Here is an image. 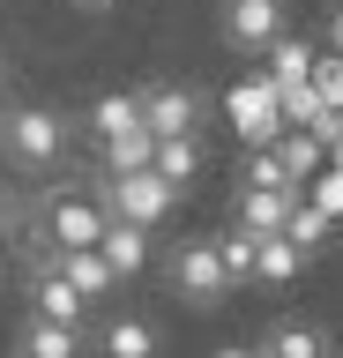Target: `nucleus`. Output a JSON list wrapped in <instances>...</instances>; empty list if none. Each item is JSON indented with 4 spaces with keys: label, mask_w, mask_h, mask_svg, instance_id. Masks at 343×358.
<instances>
[{
    "label": "nucleus",
    "mask_w": 343,
    "mask_h": 358,
    "mask_svg": "<svg viewBox=\"0 0 343 358\" xmlns=\"http://www.w3.org/2000/svg\"><path fill=\"white\" fill-rule=\"evenodd\" d=\"M75 134L82 127L52 97H15V105H0V164L23 179H52V172H68Z\"/></svg>",
    "instance_id": "nucleus-1"
},
{
    "label": "nucleus",
    "mask_w": 343,
    "mask_h": 358,
    "mask_svg": "<svg viewBox=\"0 0 343 358\" xmlns=\"http://www.w3.org/2000/svg\"><path fill=\"white\" fill-rule=\"evenodd\" d=\"M164 291L180 299L187 313H224L231 306V276H224V254H217V231H180L164 246Z\"/></svg>",
    "instance_id": "nucleus-2"
},
{
    "label": "nucleus",
    "mask_w": 343,
    "mask_h": 358,
    "mask_svg": "<svg viewBox=\"0 0 343 358\" xmlns=\"http://www.w3.org/2000/svg\"><path fill=\"white\" fill-rule=\"evenodd\" d=\"M90 187H97V201H105V217H127V224H142V231H164V224L180 217V201H187L180 187L157 179L149 164H142V172H97Z\"/></svg>",
    "instance_id": "nucleus-3"
},
{
    "label": "nucleus",
    "mask_w": 343,
    "mask_h": 358,
    "mask_svg": "<svg viewBox=\"0 0 343 358\" xmlns=\"http://www.w3.org/2000/svg\"><path fill=\"white\" fill-rule=\"evenodd\" d=\"M276 38H291V0H217V45L239 60H261Z\"/></svg>",
    "instance_id": "nucleus-4"
},
{
    "label": "nucleus",
    "mask_w": 343,
    "mask_h": 358,
    "mask_svg": "<svg viewBox=\"0 0 343 358\" xmlns=\"http://www.w3.org/2000/svg\"><path fill=\"white\" fill-rule=\"evenodd\" d=\"M224 127L239 134V150H269L276 134H284V97H276V83L261 67L224 90Z\"/></svg>",
    "instance_id": "nucleus-5"
},
{
    "label": "nucleus",
    "mask_w": 343,
    "mask_h": 358,
    "mask_svg": "<svg viewBox=\"0 0 343 358\" xmlns=\"http://www.w3.org/2000/svg\"><path fill=\"white\" fill-rule=\"evenodd\" d=\"M142 97V127L157 134H202L209 127V97H202V83H180V75H157V83H142L135 90Z\"/></svg>",
    "instance_id": "nucleus-6"
},
{
    "label": "nucleus",
    "mask_w": 343,
    "mask_h": 358,
    "mask_svg": "<svg viewBox=\"0 0 343 358\" xmlns=\"http://www.w3.org/2000/svg\"><path fill=\"white\" fill-rule=\"evenodd\" d=\"M90 351L97 358H164V329L142 306H119V313H105V329L90 336Z\"/></svg>",
    "instance_id": "nucleus-7"
},
{
    "label": "nucleus",
    "mask_w": 343,
    "mask_h": 358,
    "mask_svg": "<svg viewBox=\"0 0 343 358\" xmlns=\"http://www.w3.org/2000/svg\"><path fill=\"white\" fill-rule=\"evenodd\" d=\"M97 254L112 262L119 284H135V276H149V262H157V231H142V224H127V217H105V239H97Z\"/></svg>",
    "instance_id": "nucleus-8"
},
{
    "label": "nucleus",
    "mask_w": 343,
    "mask_h": 358,
    "mask_svg": "<svg viewBox=\"0 0 343 358\" xmlns=\"http://www.w3.org/2000/svg\"><path fill=\"white\" fill-rule=\"evenodd\" d=\"M23 306L45 313V321H75V329H90V299H82L60 268H30V276H23Z\"/></svg>",
    "instance_id": "nucleus-9"
},
{
    "label": "nucleus",
    "mask_w": 343,
    "mask_h": 358,
    "mask_svg": "<svg viewBox=\"0 0 343 358\" xmlns=\"http://www.w3.org/2000/svg\"><path fill=\"white\" fill-rule=\"evenodd\" d=\"M142 127V97L135 90H97L90 112H82V134H90V150H105V142H119V134Z\"/></svg>",
    "instance_id": "nucleus-10"
},
{
    "label": "nucleus",
    "mask_w": 343,
    "mask_h": 358,
    "mask_svg": "<svg viewBox=\"0 0 343 358\" xmlns=\"http://www.w3.org/2000/svg\"><path fill=\"white\" fill-rule=\"evenodd\" d=\"M15 351H30V358H82V351H90V329L45 321V313H23V321H15Z\"/></svg>",
    "instance_id": "nucleus-11"
},
{
    "label": "nucleus",
    "mask_w": 343,
    "mask_h": 358,
    "mask_svg": "<svg viewBox=\"0 0 343 358\" xmlns=\"http://www.w3.org/2000/svg\"><path fill=\"white\" fill-rule=\"evenodd\" d=\"M254 351H261V358H328V329L306 321V313H276Z\"/></svg>",
    "instance_id": "nucleus-12"
},
{
    "label": "nucleus",
    "mask_w": 343,
    "mask_h": 358,
    "mask_svg": "<svg viewBox=\"0 0 343 358\" xmlns=\"http://www.w3.org/2000/svg\"><path fill=\"white\" fill-rule=\"evenodd\" d=\"M298 187H231V224H247V231H284Z\"/></svg>",
    "instance_id": "nucleus-13"
},
{
    "label": "nucleus",
    "mask_w": 343,
    "mask_h": 358,
    "mask_svg": "<svg viewBox=\"0 0 343 358\" xmlns=\"http://www.w3.org/2000/svg\"><path fill=\"white\" fill-rule=\"evenodd\" d=\"M149 172H157V179H172L180 194H194V179L209 172V142H202V134H164V142H157V157H149Z\"/></svg>",
    "instance_id": "nucleus-14"
},
{
    "label": "nucleus",
    "mask_w": 343,
    "mask_h": 358,
    "mask_svg": "<svg viewBox=\"0 0 343 358\" xmlns=\"http://www.w3.org/2000/svg\"><path fill=\"white\" fill-rule=\"evenodd\" d=\"M52 268H60V276H68V284L82 291V299H90V313H97V306H105V299H112V291H119L112 262H105L97 246H68V254H52Z\"/></svg>",
    "instance_id": "nucleus-15"
},
{
    "label": "nucleus",
    "mask_w": 343,
    "mask_h": 358,
    "mask_svg": "<svg viewBox=\"0 0 343 358\" xmlns=\"http://www.w3.org/2000/svg\"><path fill=\"white\" fill-rule=\"evenodd\" d=\"M298 276H306V254H298L284 231H261V239H254V284L284 291V284H298Z\"/></svg>",
    "instance_id": "nucleus-16"
},
{
    "label": "nucleus",
    "mask_w": 343,
    "mask_h": 358,
    "mask_svg": "<svg viewBox=\"0 0 343 358\" xmlns=\"http://www.w3.org/2000/svg\"><path fill=\"white\" fill-rule=\"evenodd\" d=\"M269 150H276V164L291 172V187H298V194H306V179H314L321 164H328V142H321L314 127H284V134L269 142Z\"/></svg>",
    "instance_id": "nucleus-17"
},
{
    "label": "nucleus",
    "mask_w": 343,
    "mask_h": 358,
    "mask_svg": "<svg viewBox=\"0 0 343 358\" xmlns=\"http://www.w3.org/2000/svg\"><path fill=\"white\" fill-rule=\"evenodd\" d=\"M314 60H321V45L291 30V38H276L269 52H261V75H269L276 90H291V83H314Z\"/></svg>",
    "instance_id": "nucleus-18"
},
{
    "label": "nucleus",
    "mask_w": 343,
    "mask_h": 358,
    "mask_svg": "<svg viewBox=\"0 0 343 358\" xmlns=\"http://www.w3.org/2000/svg\"><path fill=\"white\" fill-rule=\"evenodd\" d=\"M284 239H291L298 254H306V262H314V254H328V239H336V217H321L314 201L298 194V209H291V217H284Z\"/></svg>",
    "instance_id": "nucleus-19"
},
{
    "label": "nucleus",
    "mask_w": 343,
    "mask_h": 358,
    "mask_svg": "<svg viewBox=\"0 0 343 358\" xmlns=\"http://www.w3.org/2000/svg\"><path fill=\"white\" fill-rule=\"evenodd\" d=\"M149 157H157V134L135 127V134H119V142H105V150H97V172H142Z\"/></svg>",
    "instance_id": "nucleus-20"
},
{
    "label": "nucleus",
    "mask_w": 343,
    "mask_h": 358,
    "mask_svg": "<svg viewBox=\"0 0 343 358\" xmlns=\"http://www.w3.org/2000/svg\"><path fill=\"white\" fill-rule=\"evenodd\" d=\"M306 201H314L321 217H336V224H343V164H336V157H328V164L306 179Z\"/></svg>",
    "instance_id": "nucleus-21"
},
{
    "label": "nucleus",
    "mask_w": 343,
    "mask_h": 358,
    "mask_svg": "<svg viewBox=\"0 0 343 358\" xmlns=\"http://www.w3.org/2000/svg\"><path fill=\"white\" fill-rule=\"evenodd\" d=\"M314 90H321V105L343 112V52H328L321 45V60H314Z\"/></svg>",
    "instance_id": "nucleus-22"
},
{
    "label": "nucleus",
    "mask_w": 343,
    "mask_h": 358,
    "mask_svg": "<svg viewBox=\"0 0 343 358\" xmlns=\"http://www.w3.org/2000/svg\"><path fill=\"white\" fill-rule=\"evenodd\" d=\"M328 52H343V0L328 8Z\"/></svg>",
    "instance_id": "nucleus-23"
},
{
    "label": "nucleus",
    "mask_w": 343,
    "mask_h": 358,
    "mask_svg": "<svg viewBox=\"0 0 343 358\" xmlns=\"http://www.w3.org/2000/svg\"><path fill=\"white\" fill-rule=\"evenodd\" d=\"M209 358H261V351H254V343H217Z\"/></svg>",
    "instance_id": "nucleus-24"
},
{
    "label": "nucleus",
    "mask_w": 343,
    "mask_h": 358,
    "mask_svg": "<svg viewBox=\"0 0 343 358\" xmlns=\"http://www.w3.org/2000/svg\"><path fill=\"white\" fill-rule=\"evenodd\" d=\"M68 8H82V15H112L119 0H68Z\"/></svg>",
    "instance_id": "nucleus-25"
},
{
    "label": "nucleus",
    "mask_w": 343,
    "mask_h": 358,
    "mask_svg": "<svg viewBox=\"0 0 343 358\" xmlns=\"http://www.w3.org/2000/svg\"><path fill=\"white\" fill-rule=\"evenodd\" d=\"M8 83H15V60L0 52V105H8Z\"/></svg>",
    "instance_id": "nucleus-26"
},
{
    "label": "nucleus",
    "mask_w": 343,
    "mask_h": 358,
    "mask_svg": "<svg viewBox=\"0 0 343 358\" xmlns=\"http://www.w3.org/2000/svg\"><path fill=\"white\" fill-rule=\"evenodd\" d=\"M8 358H30V351H15V343H8Z\"/></svg>",
    "instance_id": "nucleus-27"
},
{
    "label": "nucleus",
    "mask_w": 343,
    "mask_h": 358,
    "mask_svg": "<svg viewBox=\"0 0 343 358\" xmlns=\"http://www.w3.org/2000/svg\"><path fill=\"white\" fill-rule=\"evenodd\" d=\"M328 157H336V164H343V142H336V150H328Z\"/></svg>",
    "instance_id": "nucleus-28"
},
{
    "label": "nucleus",
    "mask_w": 343,
    "mask_h": 358,
    "mask_svg": "<svg viewBox=\"0 0 343 358\" xmlns=\"http://www.w3.org/2000/svg\"><path fill=\"white\" fill-rule=\"evenodd\" d=\"M0 187H8V179H0Z\"/></svg>",
    "instance_id": "nucleus-29"
},
{
    "label": "nucleus",
    "mask_w": 343,
    "mask_h": 358,
    "mask_svg": "<svg viewBox=\"0 0 343 358\" xmlns=\"http://www.w3.org/2000/svg\"><path fill=\"white\" fill-rule=\"evenodd\" d=\"M0 276H8V268H0Z\"/></svg>",
    "instance_id": "nucleus-30"
}]
</instances>
